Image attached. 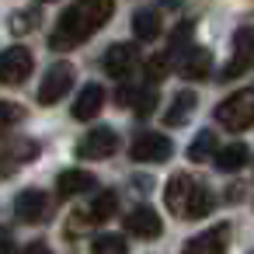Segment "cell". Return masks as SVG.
<instances>
[{
  "mask_svg": "<svg viewBox=\"0 0 254 254\" xmlns=\"http://www.w3.org/2000/svg\"><path fill=\"white\" fill-rule=\"evenodd\" d=\"M112 14H115V0H77V4H70L60 14V21L49 35V46L53 49H73V46L87 42Z\"/></svg>",
  "mask_w": 254,
  "mask_h": 254,
  "instance_id": "1",
  "label": "cell"
},
{
  "mask_svg": "<svg viewBox=\"0 0 254 254\" xmlns=\"http://www.w3.org/2000/svg\"><path fill=\"white\" fill-rule=\"evenodd\" d=\"M164 202L174 216H185V219H202L209 209H212V195L205 185H198L191 174H174L164 188Z\"/></svg>",
  "mask_w": 254,
  "mask_h": 254,
  "instance_id": "2",
  "label": "cell"
},
{
  "mask_svg": "<svg viewBox=\"0 0 254 254\" xmlns=\"http://www.w3.org/2000/svg\"><path fill=\"white\" fill-rule=\"evenodd\" d=\"M216 122L230 132H244L254 126V87L233 91L226 101L216 105Z\"/></svg>",
  "mask_w": 254,
  "mask_h": 254,
  "instance_id": "3",
  "label": "cell"
},
{
  "mask_svg": "<svg viewBox=\"0 0 254 254\" xmlns=\"http://www.w3.org/2000/svg\"><path fill=\"white\" fill-rule=\"evenodd\" d=\"M73 80H77V70L63 60V63H53L49 70H46V77H42V87H39V101L42 105H56L70 87H73Z\"/></svg>",
  "mask_w": 254,
  "mask_h": 254,
  "instance_id": "4",
  "label": "cell"
},
{
  "mask_svg": "<svg viewBox=\"0 0 254 254\" xmlns=\"http://www.w3.org/2000/svg\"><path fill=\"white\" fill-rule=\"evenodd\" d=\"M35 60L25 46H11L0 53V84H21L28 73H32Z\"/></svg>",
  "mask_w": 254,
  "mask_h": 254,
  "instance_id": "5",
  "label": "cell"
},
{
  "mask_svg": "<svg viewBox=\"0 0 254 254\" xmlns=\"http://www.w3.org/2000/svg\"><path fill=\"white\" fill-rule=\"evenodd\" d=\"M119 150V136H115V129H91L80 143H77V157L80 160H105V157H112Z\"/></svg>",
  "mask_w": 254,
  "mask_h": 254,
  "instance_id": "6",
  "label": "cell"
},
{
  "mask_svg": "<svg viewBox=\"0 0 254 254\" xmlns=\"http://www.w3.org/2000/svg\"><path fill=\"white\" fill-rule=\"evenodd\" d=\"M129 153H132V160H139V164L167 160V157L174 153V143H171L167 136H160V132H143V136H136V139H132Z\"/></svg>",
  "mask_w": 254,
  "mask_h": 254,
  "instance_id": "7",
  "label": "cell"
},
{
  "mask_svg": "<svg viewBox=\"0 0 254 254\" xmlns=\"http://www.w3.org/2000/svg\"><path fill=\"white\" fill-rule=\"evenodd\" d=\"M101 66H105V73H108V77L126 80V77L132 73V66H136V49H132L129 42H115V46L105 53Z\"/></svg>",
  "mask_w": 254,
  "mask_h": 254,
  "instance_id": "8",
  "label": "cell"
},
{
  "mask_svg": "<svg viewBox=\"0 0 254 254\" xmlns=\"http://www.w3.org/2000/svg\"><path fill=\"white\" fill-rule=\"evenodd\" d=\"M126 230L132 233V237H143V240H153V237H160V230H164V223H160V216L150 209V205H139V209H132L126 219Z\"/></svg>",
  "mask_w": 254,
  "mask_h": 254,
  "instance_id": "9",
  "label": "cell"
},
{
  "mask_svg": "<svg viewBox=\"0 0 254 254\" xmlns=\"http://www.w3.org/2000/svg\"><path fill=\"white\" fill-rule=\"evenodd\" d=\"M226 240H230V226H212V230L191 237L181 247V254H223L226 251Z\"/></svg>",
  "mask_w": 254,
  "mask_h": 254,
  "instance_id": "10",
  "label": "cell"
},
{
  "mask_svg": "<svg viewBox=\"0 0 254 254\" xmlns=\"http://www.w3.org/2000/svg\"><path fill=\"white\" fill-rule=\"evenodd\" d=\"M46 209H49V198H46V191H39V188H25V191L14 198V212H18L21 223H39V219L46 216Z\"/></svg>",
  "mask_w": 254,
  "mask_h": 254,
  "instance_id": "11",
  "label": "cell"
},
{
  "mask_svg": "<svg viewBox=\"0 0 254 254\" xmlns=\"http://www.w3.org/2000/svg\"><path fill=\"white\" fill-rule=\"evenodd\" d=\"M105 108V87L101 84H87L80 94H77V101H73V119H80V122H91L98 112Z\"/></svg>",
  "mask_w": 254,
  "mask_h": 254,
  "instance_id": "12",
  "label": "cell"
},
{
  "mask_svg": "<svg viewBox=\"0 0 254 254\" xmlns=\"http://www.w3.org/2000/svg\"><path fill=\"white\" fill-rule=\"evenodd\" d=\"M98 188V178L91 174V171H80V167H73V171H63L60 178H56V191L60 195H84V191H94Z\"/></svg>",
  "mask_w": 254,
  "mask_h": 254,
  "instance_id": "13",
  "label": "cell"
},
{
  "mask_svg": "<svg viewBox=\"0 0 254 254\" xmlns=\"http://www.w3.org/2000/svg\"><path fill=\"white\" fill-rule=\"evenodd\" d=\"M181 56H185V60H181V77H185V80H205V77H209V70H212L209 49L195 46V49H185Z\"/></svg>",
  "mask_w": 254,
  "mask_h": 254,
  "instance_id": "14",
  "label": "cell"
},
{
  "mask_svg": "<svg viewBox=\"0 0 254 254\" xmlns=\"http://www.w3.org/2000/svg\"><path fill=\"white\" fill-rule=\"evenodd\" d=\"M39 153V146L32 143V139H25V143H14L11 150H4V153H0V181H4L7 174H14L18 167H25L32 157Z\"/></svg>",
  "mask_w": 254,
  "mask_h": 254,
  "instance_id": "15",
  "label": "cell"
},
{
  "mask_svg": "<svg viewBox=\"0 0 254 254\" xmlns=\"http://www.w3.org/2000/svg\"><path fill=\"white\" fill-rule=\"evenodd\" d=\"M195 105H198L195 91H178V94H174V101H171V108L164 112V122H167V126H185V122L191 119Z\"/></svg>",
  "mask_w": 254,
  "mask_h": 254,
  "instance_id": "16",
  "label": "cell"
},
{
  "mask_svg": "<svg viewBox=\"0 0 254 254\" xmlns=\"http://www.w3.org/2000/svg\"><path fill=\"white\" fill-rule=\"evenodd\" d=\"M132 35L139 42H153L160 35V14L157 11H136L132 14Z\"/></svg>",
  "mask_w": 254,
  "mask_h": 254,
  "instance_id": "17",
  "label": "cell"
},
{
  "mask_svg": "<svg viewBox=\"0 0 254 254\" xmlns=\"http://www.w3.org/2000/svg\"><path fill=\"white\" fill-rule=\"evenodd\" d=\"M212 160H216V167L226 171V174H230V171H240V167L247 164V146H244V143H230V146L216 150Z\"/></svg>",
  "mask_w": 254,
  "mask_h": 254,
  "instance_id": "18",
  "label": "cell"
},
{
  "mask_svg": "<svg viewBox=\"0 0 254 254\" xmlns=\"http://www.w3.org/2000/svg\"><path fill=\"white\" fill-rule=\"evenodd\" d=\"M205 157H216V136L209 132V129H202L198 136H195V143L188 146V160H205Z\"/></svg>",
  "mask_w": 254,
  "mask_h": 254,
  "instance_id": "19",
  "label": "cell"
},
{
  "mask_svg": "<svg viewBox=\"0 0 254 254\" xmlns=\"http://www.w3.org/2000/svg\"><path fill=\"white\" fill-rule=\"evenodd\" d=\"M115 209H119V195H115V191H98V198L91 202V216H94V223H98V219H108Z\"/></svg>",
  "mask_w": 254,
  "mask_h": 254,
  "instance_id": "20",
  "label": "cell"
},
{
  "mask_svg": "<svg viewBox=\"0 0 254 254\" xmlns=\"http://www.w3.org/2000/svg\"><path fill=\"white\" fill-rule=\"evenodd\" d=\"M91 254H126V240L119 233H101V237H94Z\"/></svg>",
  "mask_w": 254,
  "mask_h": 254,
  "instance_id": "21",
  "label": "cell"
},
{
  "mask_svg": "<svg viewBox=\"0 0 254 254\" xmlns=\"http://www.w3.org/2000/svg\"><path fill=\"white\" fill-rule=\"evenodd\" d=\"M35 25H39V11H35V7L11 14V32H14V35H28V32H35Z\"/></svg>",
  "mask_w": 254,
  "mask_h": 254,
  "instance_id": "22",
  "label": "cell"
},
{
  "mask_svg": "<svg viewBox=\"0 0 254 254\" xmlns=\"http://www.w3.org/2000/svg\"><path fill=\"white\" fill-rule=\"evenodd\" d=\"M18 119H21V105H14V101H0V136H4L11 126H18Z\"/></svg>",
  "mask_w": 254,
  "mask_h": 254,
  "instance_id": "23",
  "label": "cell"
},
{
  "mask_svg": "<svg viewBox=\"0 0 254 254\" xmlns=\"http://www.w3.org/2000/svg\"><path fill=\"white\" fill-rule=\"evenodd\" d=\"M132 108H136V115H139V119H146V115L157 108V91H150V87H146V91H139V94L132 98Z\"/></svg>",
  "mask_w": 254,
  "mask_h": 254,
  "instance_id": "24",
  "label": "cell"
},
{
  "mask_svg": "<svg viewBox=\"0 0 254 254\" xmlns=\"http://www.w3.org/2000/svg\"><path fill=\"white\" fill-rule=\"evenodd\" d=\"M233 49L237 53H254V28H240L233 35Z\"/></svg>",
  "mask_w": 254,
  "mask_h": 254,
  "instance_id": "25",
  "label": "cell"
},
{
  "mask_svg": "<svg viewBox=\"0 0 254 254\" xmlns=\"http://www.w3.org/2000/svg\"><path fill=\"white\" fill-rule=\"evenodd\" d=\"M21 254H53V251H49V244H46V240H32V244H25V247H21Z\"/></svg>",
  "mask_w": 254,
  "mask_h": 254,
  "instance_id": "26",
  "label": "cell"
},
{
  "mask_svg": "<svg viewBox=\"0 0 254 254\" xmlns=\"http://www.w3.org/2000/svg\"><path fill=\"white\" fill-rule=\"evenodd\" d=\"M0 254H7V240H4V244H0Z\"/></svg>",
  "mask_w": 254,
  "mask_h": 254,
  "instance_id": "27",
  "label": "cell"
},
{
  "mask_svg": "<svg viewBox=\"0 0 254 254\" xmlns=\"http://www.w3.org/2000/svg\"><path fill=\"white\" fill-rule=\"evenodd\" d=\"M42 4H49V0H42Z\"/></svg>",
  "mask_w": 254,
  "mask_h": 254,
  "instance_id": "28",
  "label": "cell"
}]
</instances>
